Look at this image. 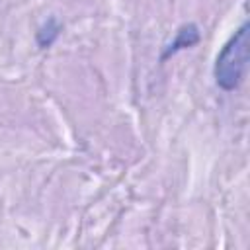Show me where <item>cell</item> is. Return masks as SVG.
<instances>
[{"mask_svg": "<svg viewBox=\"0 0 250 250\" xmlns=\"http://www.w3.org/2000/svg\"><path fill=\"white\" fill-rule=\"evenodd\" d=\"M197 41H199V31H197V27H195L193 23L180 27V31H178L176 39L168 45V51L164 53V59H166V57H170L172 53H176V51L184 49V47H191V45H195Z\"/></svg>", "mask_w": 250, "mask_h": 250, "instance_id": "cell-2", "label": "cell"}, {"mask_svg": "<svg viewBox=\"0 0 250 250\" xmlns=\"http://www.w3.org/2000/svg\"><path fill=\"white\" fill-rule=\"evenodd\" d=\"M248 66V23H242L229 39L215 62V82L219 88L232 92L240 86Z\"/></svg>", "mask_w": 250, "mask_h": 250, "instance_id": "cell-1", "label": "cell"}]
</instances>
